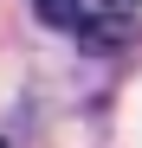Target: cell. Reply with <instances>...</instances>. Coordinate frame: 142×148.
Instances as JSON below:
<instances>
[{"instance_id":"7a4b0ae2","label":"cell","mask_w":142,"mask_h":148,"mask_svg":"<svg viewBox=\"0 0 142 148\" xmlns=\"http://www.w3.org/2000/svg\"><path fill=\"white\" fill-rule=\"evenodd\" d=\"M0 148H7V142H0Z\"/></svg>"},{"instance_id":"6da1fadb","label":"cell","mask_w":142,"mask_h":148,"mask_svg":"<svg viewBox=\"0 0 142 148\" xmlns=\"http://www.w3.org/2000/svg\"><path fill=\"white\" fill-rule=\"evenodd\" d=\"M45 32L78 39L84 52H129L142 45V0H32Z\"/></svg>"}]
</instances>
